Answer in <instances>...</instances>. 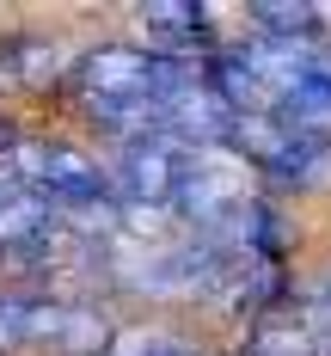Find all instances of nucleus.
Masks as SVG:
<instances>
[{"label": "nucleus", "mask_w": 331, "mask_h": 356, "mask_svg": "<svg viewBox=\"0 0 331 356\" xmlns=\"http://www.w3.org/2000/svg\"><path fill=\"white\" fill-rule=\"evenodd\" d=\"M233 154H246L252 172H264L270 184H289V191H325L331 184V136H319V129H294L276 117H239Z\"/></svg>", "instance_id": "nucleus-1"}, {"label": "nucleus", "mask_w": 331, "mask_h": 356, "mask_svg": "<svg viewBox=\"0 0 331 356\" xmlns=\"http://www.w3.org/2000/svg\"><path fill=\"white\" fill-rule=\"evenodd\" d=\"M6 166L25 178L56 215H86V209H99L110 197V172L92 154H80L68 142H19Z\"/></svg>", "instance_id": "nucleus-2"}, {"label": "nucleus", "mask_w": 331, "mask_h": 356, "mask_svg": "<svg viewBox=\"0 0 331 356\" xmlns=\"http://www.w3.org/2000/svg\"><path fill=\"white\" fill-rule=\"evenodd\" d=\"M239 209H252V166H246V154H233V147H190L172 215H184L196 234H215Z\"/></svg>", "instance_id": "nucleus-3"}, {"label": "nucleus", "mask_w": 331, "mask_h": 356, "mask_svg": "<svg viewBox=\"0 0 331 356\" xmlns=\"http://www.w3.org/2000/svg\"><path fill=\"white\" fill-rule=\"evenodd\" d=\"M184 160H190V147H178L172 136H142V142L123 147V160L110 172V197L135 215L142 209H172L178 203Z\"/></svg>", "instance_id": "nucleus-4"}, {"label": "nucleus", "mask_w": 331, "mask_h": 356, "mask_svg": "<svg viewBox=\"0 0 331 356\" xmlns=\"http://www.w3.org/2000/svg\"><path fill=\"white\" fill-rule=\"evenodd\" d=\"M239 356H331V314H319L300 289H289L276 307L252 320Z\"/></svg>", "instance_id": "nucleus-5"}, {"label": "nucleus", "mask_w": 331, "mask_h": 356, "mask_svg": "<svg viewBox=\"0 0 331 356\" xmlns=\"http://www.w3.org/2000/svg\"><path fill=\"white\" fill-rule=\"evenodd\" d=\"M12 344H105V325L86 320V314H68L43 295H0V350Z\"/></svg>", "instance_id": "nucleus-6"}, {"label": "nucleus", "mask_w": 331, "mask_h": 356, "mask_svg": "<svg viewBox=\"0 0 331 356\" xmlns=\"http://www.w3.org/2000/svg\"><path fill=\"white\" fill-rule=\"evenodd\" d=\"M142 25H153L166 43H196L209 31V6H196V0H147Z\"/></svg>", "instance_id": "nucleus-7"}, {"label": "nucleus", "mask_w": 331, "mask_h": 356, "mask_svg": "<svg viewBox=\"0 0 331 356\" xmlns=\"http://www.w3.org/2000/svg\"><path fill=\"white\" fill-rule=\"evenodd\" d=\"M252 19L264 25L270 43H313L319 37V13L313 6H282V0H257Z\"/></svg>", "instance_id": "nucleus-8"}, {"label": "nucleus", "mask_w": 331, "mask_h": 356, "mask_svg": "<svg viewBox=\"0 0 331 356\" xmlns=\"http://www.w3.org/2000/svg\"><path fill=\"white\" fill-rule=\"evenodd\" d=\"M110 356H203L190 338L178 332H160V325H129V332H117L110 338Z\"/></svg>", "instance_id": "nucleus-9"}]
</instances>
